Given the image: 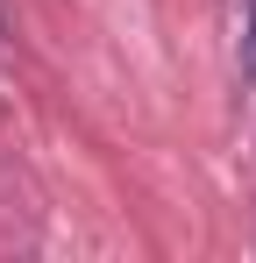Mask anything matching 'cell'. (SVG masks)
Returning a JSON list of instances; mask_svg holds the SVG:
<instances>
[{
  "label": "cell",
  "mask_w": 256,
  "mask_h": 263,
  "mask_svg": "<svg viewBox=\"0 0 256 263\" xmlns=\"http://www.w3.org/2000/svg\"><path fill=\"white\" fill-rule=\"evenodd\" d=\"M235 57H242V71L256 79V0H242V43H235Z\"/></svg>",
  "instance_id": "cell-1"
}]
</instances>
